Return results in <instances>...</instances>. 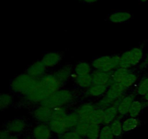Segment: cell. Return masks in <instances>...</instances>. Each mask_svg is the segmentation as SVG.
I'll return each instance as SVG.
<instances>
[{"mask_svg":"<svg viewBox=\"0 0 148 139\" xmlns=\"http://www.w3.org/2000/svg\"><path fill=\"white\" fill-rule=\"evenodd\" d=\"M50 96L51 94L40 85V80H39V83L25 96L26 99L28 100L29 101L40 103Z\"/></svg>","mask_w":148,"mask_h":139,"instance_id":"6","label":"cell"},{"mask_svg":"<svg viewBox=\"0 0 148 139\" xmlns=\"http://www.w3.org/2000/svg\"><path fill=\"white\" fill-rule=\"evenodd\" d=\"M144 96H145V98L146 101H148V91L147 93H146V94Z\"/></svg>","mask_w":148,"mask_h":139,"instance_id":"40","label":"cell"},{"mask_svg":"<svg viewBox=\"0 0 148 139\" xmlns=\"http://www.w3.org/2000/svg\"><path fill=\"white\" fill-rule=\"evenodd\" d=\"M79 120H80V117L78 115L77 111H73V112L67 114V115L66 116V117L64 119L62 122H63L66 130H69L73 128L75 129Z\"/></svg>","mask_w":148,"mask_h":139,"instance_id":"18","label":"cell"},{"mask_svg":"<svg viewBox=\"0 0 148 139\" xmlns=\"http://www.w3.org/2000/svg\"><path fill=\"white\" fill-rule=\"evenodd\" d=\"M78 1H84V0H78Z\"/></svg>","mask_w":148,"mask_h":139,"instance_id":"42","label":"cell"},{"mask_svg":"<svg viewBox=\"0 0 148 139\" xmlns=\"http://www.w3.org/2000/svg\"><path fill=\"white\" fill-rule=\"evenodd\" d=\"M60 139H82V137L76 132V130H69L59 136Z\"/></svg>","mask_w":148,"mask_h":139,"instance_id":"37","label":"cell"},{"mask_svg":"<svg viewBox=\"0 0 148 139\" xmlns=\"http://www.w3.org/2000/svg\"><path fill=\"white\" fill-rule=\"evenodd\" d=\"M132 72L129 69H126V68L121 67H119V68H117L116 70L112 72V75H111V78L110 79L109 82L108 83V87L109 88L111 85H113L115 83H121L129 74Z\"/></svg>","mask_w":148,"mask_h":139,"instance_id":"14","label":"cell"},{"mask_svg":"<svg viewBox=\"0 0 148 139\" xmlns=\"http://www.w3.org/2000/svg\"><path fill=\"white\" fill-rule=\"evenodd\" d=\"M114 135L111 130V127L108 125H105L101 127L98 139H114Z\"/></svg>","mask_w":148,"mask_h":139,"instance_id":"35","label":"cell"},{"mask_svg":"<svg viewBox=\"0 0 148 139\" xmlns=\"http://www.w3.org/2000/svg\"><path fill=\"white\" fill-rule=\"evenodd\" d=\"M0 139H18V138L15 134L11 133L5 128L0 132Z\"/></svg>","mask_w":148,"mask_h":139,"instance_id":"38","label":"cell"},{"mask_svg":"<svg viewBox=\"0 0 148 139\" xmlns=\"http://www.w3.org/2000/svg\"><path fill=\"white\" fill-rule=\"evenodd\" d=\"M144 107L145 105L143 102L134 100V102L132 104L129 114L131 117H137V116H139V114H140V112H141Z\"/></svg>","mask_w":148,"mask_h":139,"instance_id":"29","label":"cell"},{"mask_svg":"<svg viewBox=\"0 0 148 139\" xmlns=\"http://www.w3.org/2000/svg\"><path fill=\"white\" fill-rule=\"evenodd\" d=\"M115 103V101L111 98H108L106 96H104L101 100L98 101L96 104H95V107L96 109H103V110H105L106 109H107L108 107H111V105Z\"/></svg>","mask_w":148,"mask_h":139,"instance_id":"32","label":"cell"},{"mask_svg":"<svg viewBox=\"0 0 148 139\" xmlns=\"http://www.w3.org/2000/svg\"><path fill=\"white\" fill-rule=\"evenodd\" d=\"M148 0H140V1L141 3H145V2H146V1H147Z\"/></svg>","mask_w":148,"mask_h":139,"instance_id":"41","label":"cell"},{"mask_svg":"<svg viewBox=\"0 0 148 139\" xmlns=\"http://www.w3.org/2000/svg\"><path fill=\"white\" fill-rule=\"evenodd\" d=\"M46 67L41 61H37L30 65L26 70V73L34 78H40L45 75Z\"/></svg>","mask_w":148,"mask_h":139,"instance_id":"10","label":"cell"},{"mask_svg":"<svg viewBox=\"0 0 148 139\" xmlns=\"http://www.w3.org/2000/svg\"><path fill=\"white\" fill-rule=\"evenodd\" d=\"M75 83L81 88H87L92 85V79L91 74L84 75H77L75 78Z\"/></svg>","mask_w":148,"mask_h":139,"instance_id":"23","label":"cell"},{"mask_svg":"<svg viewBox=\"0 0 148 139\" xmlns=\"http://www.w3.org/2000/svg\"><path fill=\"white\" fill-rule=\"evenodd\" d=\"M66 115H67V112H66V110L64 107H58V108L52 109L51 120L63 121Z\"/></svg>","mask_w":148,"mask_h":139,"instance_id":"30","label":"cell"},{"mask_svg":"<svg viewBox=\"0 0 148 139\" xmlns=\"http://www.w3.org/2000/svg\"><path fill=\"white\" fill-rule=\"evenodd\" d=\"M73 99L74 95L72 91L66 89H60L40 102V106L53 109L58 107H64L70 103Z\"/></svg>","mask_w":148,"mask_h":139,"instance_id":"1","label":"cell"},{"mask_svg":"<svg viewBox=\"0 0 148 139\" xmlns=\"http://www.w3.org/2000/svg\"><path fill=\"white\" fill-rule=\"evenodd\" d=\"M40 80V84L51 94L52 95L60 90L62 84L57 80V78L52 74H46L39 78Z\"/></svg>","mask_w":148,"mask_h":139,"instance_id":"5","label":"cell"},{"mask_svg":"<svg viewBox=\"0 0 148 139\" xmlns=\"http://www.w3.org/2000/svg\"><path fill=\"white\" fill-rule=\"evenodd\" d=\"M26 127L25 122L21 119H15L11 120L6 124V127L8 131L13 134H17L24 131Z\"/></svg>","mask_w":148,"mask_h":139,"instance_id":"13","label":"cell"},{"mask_svg":"<svg viewBox=\"0 0 148 139\" xmlns=\"http://www.w3.org/2000/svg\"><path fill=\"white\" fill-rule=\"evenodd\" d=\"M143 57V50L141 47H134L124 52L121 55L120 67L130 69L138 65Z\"/></svg>","mask_w":148,"mask_h":139,"instance_id":"4","label":"cell"},{"mask_svg":"<svg viewBox=\"0 0 148 139\" xmlns=\"http://www.w3.org/2000/svg\"><path fill=\"white\" fill-rule=\"evenodd\" d=\"M101 130V128L100 127V125L90 124L86 138L88 139H98Z\"/></svg>","mask_w":148,"mask_h":139,"instance_id":"31","label":"cell"},{"mask_svg":"<svg viewBox=\"0 0 148 139\" xmlns=\"http://www.w3.org/2000/svg\"><path fill=\"white\" fill-rule=\"evenodd\" d=\"M134 98H135L134 94H130V95L124 96L121 98L118 105L119 114L120 116H124L129 114L132 104L134 101Z\"/></svg>","mask_w":148,"mask_h":139,"instance_id":"11","label":"cell"},{"mask_svg":"<svg viewBox=\"0 0 148 139\" xmlns=\"http://www.w3.org/2000/svg\"><path fill=\"white\" fill-rule=\"evenodd\" d=\"M127 90L121 83H115L108 88L105 96L116 101L124 96V94Z\"/></svg>","mask_w":148,"mask_h":139,"instance_id":"7","label":"cell"},{"mask_svg":"<svg viewBox=\"0 0 148 139\" xmlns=\"http://www.w3.org/2000/svg\"><path fill=\"white\" fill-rule=\"evenodd\" d=\"M103 119L104 110L95 109L85 120L88 121L90 124L101 125L103 123Z\"/></svg>","mask_w":148,"mask_h":139,"instance_id":"22","label":"cell"},{"mask_svg":"<svg viewBox=\"0 0 148 139\" xmlns=\"http://www.w3.org/2000/svg\"><path fill=\"white\" fill-rule=\"evenodd\" d=\"M139 120L136 117H131L127 118L122 122L123 131L130 132L131 130H134L139 125Z\"/></svg>","mask_w":148,"mask_h":139,"instance_id":"26","label":"cell"},{"mask_svg":"<svg viewBox=\"0 0 148 139\" xmlns=\"http://www.w3.org/2000/svg\"><path fill=\"white\" fill-rule=\"evenodd\" d=\"M119 114L118 104H114L111 107H108L104 110V119L103 124L109 125L117 117Z\"/></svg>","mask_w":148,"mask_h":139,"instance_id":"17","label":"cell"},{"mask_svg":"<svg viewBox=\"0 0 148 139\" xmlns=\"http://www.w3.org/2000/svg\"><path fill=\"white\" fill-rule=\"evenodd\" d=\"M52 109L48 107L40 106L33 111V116L36 120L42 123L49 122L51 120Z\"/></svg>","mask_w":148,"mask_h":139,"instance_id":"8","label":"cell"},{"mask_svg":"<svg viewBox=\"0 0 148 139\" xmlns=\"http://www.w3.org/2000/svg\"><path fill=\"white\" fill-rule=\"evenodd\" d=\"M120 59L121 56L119 55H112V56H102L96 58L92 62V67L98 70L104 72H114L115 70L120 67Z\"/></svg>","mask_w":148,"mask_h":139,"instance_id":"3","label":"cell"},{"mask_svg":"<svg viewBox=\"0 0 148 139\" xmlns=\"http://www.w3.org/2000/svg\"><path fill=\"white\" fill-rule=\"evenodd\" d=\"M74 70L76 75H88V74H91L92 67H91V65L88 62H81L77 64Z\"/></svg>","mask_w":148,"mask_h":139,"instance_id":"25","label":"cell"},{"mask_svg":"<svg viewBox=\"0 0 148 139\" xmlns=\"http://www.w3.org/2000/svg\"><path fill=\"white\" fill-rule=\"evenodd\" d=\"M108 87L106 85H94L92 84L90 88L87 89V96L98 97L106 94Z\"/></svg>","mask_w":148,"mask_h":139,"instance_id":"19","label":"cell"},{"mask_svg":"<svg viewBox=\"0 0 148 139\" xmlns=\"http://www.w3.org/2000/svg\"><path fill=\"white\" fill-rule=\"evenodd\" d=\"M148 91V78L144 77L140 80L137 88V93L139 95L145 96Z\"/></svg>","mask_w":148,"mask_h":139,"instance_id":"34","label":"cell"},{"mask_svg":"<svg viewBox=\"0 0 148 139\" xmlns=\"http://www.w3.org/2000/svg\"><path fill=\"white\" fill-rule=\"evenodd\" d=\"M132 17V14L127 11H116L108 17V20L113 23H123L129 21Z\"/></svg>","mask_w":148,"mask_h":139,"instance_id":"16","label":"cell"},{"mask_svg":"<svg viewBox=\"0 0 148 139\" xmlns=\"http://www.w3.org/2000/svg\"><path fill=\"white\" fill-rule=\"evenodd\" d=\"M62 56L58 52H49L43 56L41 62L46 67H52L60 62Z\"/></svg>","mask_w":148,"mask_h":139,"instance_id":"15","label":"cell"},{"mask_svg":"<svg viewBox=\"0 0 148 139\" xmlns=\"http://www.w3.org/2000/svg\"><path fill=\"white\" fill-rule=\"evenodd\" d=\"M39 83V78H34L28 74L24 73L16 77L11 83L13 91L21 93L25 96Z\"/></svg>","mask_w":148,"mask_h":139,"instance_id":"2","label":"cell"},{"mask_svg":"<svg viewBox=\"0 0 148 139\" xmlns=\"http://www.w3.org/2000/svg\"><path fill=\"white\" fill-rule=\"evenodd\" d=\"M90 125V124L86 120H80L76 125V127H75V130L82 138L86 137L88 130H89Z\"/></svg>","mask_w":148,"mask_h":139,"instance_id":"27","label":"cell"},{"mask_svg":"<svg viewBox=\"0 0 148 139\" xmlns=\"http://www.w3.org/2000/svg\"><path fill=\"white\" fill-rule=\"evenodd\" d=\"M12 103V97L8 94H2L0 96V109L1 110L7 108Z\"/></svg>","mask_w":148,"mask_h":139,"instance_id":"36","label":"cell"},{"mask_svg":"<svg viewBox=\"0 0 148 139\" xmlns=\"http://www.w3.org/2000/svg\"><path fill=\"white\" fill-rule=\"evenodd\" d=\"M49 126L52 132H53L56 134H58L59 136H61L65 132L67 131V130L65 127L62 121H58V120H51L49 122Z\"/></svg>","mask_w":148,"mask_h":139,"instance_id":"24","label":"cell"},{"mask_svg":"<svg viewBox=\"0 0 148 139\" xmlns=\"http://www.w3.org/2000/svg\"><path fill=\"white\" fill-rule=\"evenodd\" d=\"M51 130L49 125L44 123L39 124L33 129V139H49L51 134Z\"/></svg>","mask_w":148,"mask_h":139,"instance_id":"12","label":"cell"},{"mask_svg":"<svg viewBox=\"0 0 148 139\" xmlns=\"http://www.w3.org/2000/svg\"><path fill=\"white\" fill-rule=\"evenodd\" d=\"M71 72H72V67L70 65H64L62 68L58 70L53 75L57 78L58 81L63 85L69 79V76L71 75Z\"/></svg>","mask_w":148,"mask_h":139,"instance_id":"20","label":"cell"},{"mask_svg":"<svg viewBox=\"0 0 148 139\" xmlns=\"http://www.w3.org/2000/svg\"><path fill=\"white\" fill-rule=\"evenodd\" d=\"M98 0H84V2L87 3V4H92V3H95L98 1Z\"/></svg>","mask_w":148,"mask_h":139,"instance_id":"39","label":"cell"},{"mask_svg":"<svg viewBox=\"0 0 148 139\" xmlns=\"http://www.w3.org/2000/svg\"><path fill=\"white\" fill-rule=\"evenodd\" d=\"M147 60H148V54H147Z\"/></svg>","mask_w":148,"mask_h":139,"instance_id":"43","label":"cell"},{"mask_svg":"<svg viewBox=\"0 0 148 139\" xmlns=\"http://www.w3.org/2000/svg\"><path fill=\"white\" fill-rule=\"evenodd\" d=\"M95 109L96 107H95V104L87 103V104H84L79 106L76 111L80 117V120H85Z\"/></svg>","mask_w":148,"mask_h":139,"instance_id":"21","label":"cell"},{"mask_svg":"<svg viewBox=\"0 0 148 139\" xmlns=\"http://www.w3.org/2000/svg\"><path fill=\"white\" fill-rule=\"evenodd\" d=\"M137 81V76L133 72H130L124 80L121 82V83L122 84L123 86L127 89V88H130L131 86H132Z\"/></svg>","mask_w":148,"mask_h":139,"instance_id":"33","label":"cell"},{"mask_svg":"<svg viewBox=\"0 0 148 139\" xmlns=\"http://www.w3.org/2000/svg\"><path fill=\"white\" fill-rule=\"evenodd\" d=\"M111 130L112 133H114V136L116 137H119L122 134L123 127H122V123H121V120L119 117H116L111 124L109 125Z\"/></svg>","mask_w":148,"mask_h":139,"instance_id":"28","label":"cell"},{"mask_svg":"<svg viewBox=\"0 0 148 139\" xmlns=\"http://www.w3.org/2000/svg\"><path fill=\"white\" fill-rule=\"evenodd\" d=\"M112 72L95 70L91 73L92 79V84L94 85H108L112 75ZM108 86V85H107Z\"/></svg>","mask_w":148,"mask_h":139,"instance_id":"9","label":"cell"}]
</instances>
